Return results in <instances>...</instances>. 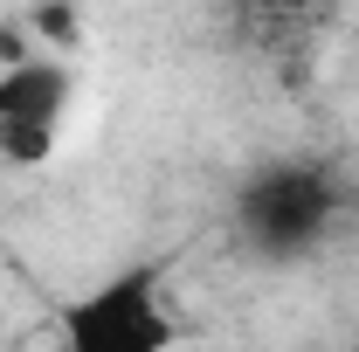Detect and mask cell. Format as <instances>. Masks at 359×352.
I'll list each match as a JSON object with an SVG mask.
<instances>
[{"instance_id": "cell-1", "label": "cell", "mask_w": 359, "mask_h": 352, "mask_svg": "<svg viewBox=\"0 0 359 352\" xmlns=\"http://www.w3.org/2000/svg\"><path fill=\"white\" fill-rule=\"evenodd\" d=\"M152 269H132L125 283H111V290H97L90 304L69 311V346H83V352H152V346H166L180 325L159 311V297H152Z\"/></svg>"}, {"instance_id": "cell-2", "label": "cell", "mask_w": 359, "mask_h": 352, "mask_svg": "<svg viewBox=\"0 0 359 352\" xmlns=\"http://www.w3.org/2000/svg\"><path fill=\"white\" fill-rule=\"evenodd\" d=\"M69 104V76L48 62H14L0 69V159L35 166L55 152V125Z\"/></svg>"}, {"instance_id": "cell-3", "label": "cell", "mask_w": 359, "mask_h": 352, "mask_svg": "<svg viewBox=\"0 0 359 352\" xmlns=\"http://www.w3.org/2000/svg\"><path fill=\"white\" fill-rule=\"evenodd\" d=\"M325 215H332V194H325L318 173H269V180H256L242 194V221H249V235L269 242V249L311 242L318 228H325Z\"/></svg>"}, {"instance_id": "cell-4", "label": "cell", "mask_w": 359, "mask_h": 352, "mask_svg": "<svg viewBox=\"0 0 359 352\" xmlns=\"http://www.w3.org/2000/svg\"><path fill=\"white\" fill-rule=\"evenodd\" d=\"M42 28L55 35V42H62V35H76V14H62V7H48V14H42Z\"/></svg>"}, {"instance_id": "cell-5", "label": "cell", "mask_w": 359, "mask_h": 352, "mask_svg": "<svg viewBox=\"0 0 359 352\" xmlns=\"http://www.w3.org/2000/svg\"><path fill=\"white\" fill-rule=\"evenodd\" d=\"M256 7H290V0H256Z\"/></svg>"}]
</instances>
